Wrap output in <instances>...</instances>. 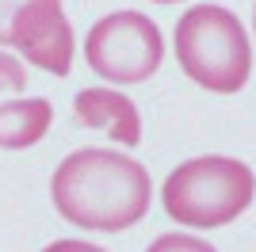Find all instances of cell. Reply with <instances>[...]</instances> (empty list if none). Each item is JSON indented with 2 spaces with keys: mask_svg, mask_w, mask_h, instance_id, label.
<instances>
[{
  "mask_svg": "<svg viewBox=\"0 0 256 252\" xmlns=\"http://www.w3.org/2000/svg\"><path fill=\"white\" fill-rule=\"evenodd\" d=\"M50 199L76 230L122 233L146 218L153 184L134 157L115 149H76L50 176Z\"/></svg>",
  "mask_w": 256,
  "mask_h": 252,
  "instance_id": "6da1fadb",
  "label": "cell"
},
{
  "mask_svg": "<svg viewBox=\"0 0 256 252\" xmlns=\"http://www.w3.org/2000/svg\"><path fill=\"white\" fill-rule=\"evenodd\" d=\"M256 195V176L245 160L237 157H195L172 168L160 202L172 222H180L188 230H218L241 218L252 206Z\"/></svg>",
  "mask_w": 256,
  "mask_h": 252,
  "instance_id": "7a4b0ae2",
  "label": "cell"
},
{
  "mask_svg": "<svg viewBox=\"0 0 256 252\" xmlns=\"http://www.w3.org/2000/svg\"><path fill=\"white\" fill-rule=\"evenodd\" d=\"M176 62L199 88L234 96L248 84L252 46L230 8L195 4L176 20Z\"/></svg>",
  "mask_w": 256,
  "mask_h": 252,
  "instance_id": "3957f363",
  "label": "cell"
},
{
  "mask_svg": "<svg viewBox=\"0 0 256 252\" xmlns=\"http://www.w3.org/2000/svg\"><path fill=\"white\" fill-rule=\"evenodd\" d=\"M88 69L111 84H142L160 69L164 38L160 27L142 12H111L92 23L84 38Z\"/></svg>",
  "mask_w": 256,
  "mask_h": 252,
  "instance_id": "277c9868",
  "label": "cell"
},
{
  "mask_svg": "<svg viewBox=\"0 0 256 252\" xmlns=\"http://www.w3.org/2000/svg\"><path fill=\"white\" fill-rule=\"evenodd\" d=\"M0 46L20 50L34 69L69 76L73 69V27L62 0H0Z\"/></svg>",
  "mask_w": 256,
  "mask_h": 252,
  "instance_id": "5b68a950",
  "label": "cell"
},
{
  "mask_svg": "<svg viewBox=\"0 0 256 252\" xmlns=\"http://www.w3.org/2000/svg\"><path fill=\"white\" fill-rule=\"evenodd\" d=\"M73 118L80 126L104 130L118 146H138L142 142V115L134 100L122 96L118 88H84L73 100Z\"/></svg>",
  "mask_w": 256,
  "mask_h": 252,
  "instance_id": "8992f818",
  "label": "cell"
},
{
  "mask_svg": "<svg viewBox=\"0 0 256 252\" xmlns=\"http://www.w3.org/2000/svg\"><path fill=\"white\" fill-rule=\"evenodd\" d=\"M54 122V107L42 96L0 104V149H31L46 138Z\"/></svg>",
  "mask_w": 256,
  "mask_h": 252,
  "instance_id": "52a82bcc",
  "label": "cell"
},
{
  "mask_svg": "<svg viewBox=\"0 0 256 252\" xmlns=\"http://www.w3.org/2000/svg\"><path fill=\"white\" fill-rule=\"evenodd\" d=\"M146 252H218V248H214L210 241L192 237V233H164V237H157Z\"/></svg>",
  "mask_w": 256,
  "mask_h": 252,
  "instance_id": "ba28073f",
  "label": "cell"
},
{
  "mask_svg": "<svg viewBox=\"0 0 256 252\" xmlns=\"http://www.w3.org/2000/svg\"><path fill=\"white\" fill-rule=\"evenodd\" d=\"M27 88V69L12 54H0V92H23Z\"/></svg>",
  "mask_w": 256,
  "mask_h": 252,
  "instance_id": "9c48e42d",
  "label": "cell"
},
{
  "mask_svg": "<svg viewBox=\"0 0 256 252\" xmlns=\"http://www.w3.org/2000/svg\"><path fill=\"white\" fill-rule=\"evenodd\" d=\"M42 252H104V248H100V244H88V241H76V237H65V241L46 244Z\"/></svg>",
  "mask_w": 256,
  "mask_h": 252,
  "instance_id": "30bf717a",
  "label": "cell"
},
{
  "mask_svg": "<svg viewBox=\"0 0 256 252\" xmlns=\"http://www.w3.org/2000/svg\"><path fill=\"white\" fill-rule=\"evenodd\" d=\"M157 4H176V0H157Z\"/></svg>",
  "mask_w": 256,
  "mask_h": 252,
  "instance_id": "8fae6325",
  "label": "cell"
},
{
  "mask_svg": "<svg viewBox=\"0 0 256 252\" xmlns=\"http://www.w3.org/2000/svg\"><path fill=\"white\" fill-rule=\"evenodd\" d=\"M252 27H256V12H252Z\"/></svg>",
  "mask_w": 256,
  "mask_h": 252,
  "instance_id": "7c38bea8",
  "label": "cell"
}]
</instances>
